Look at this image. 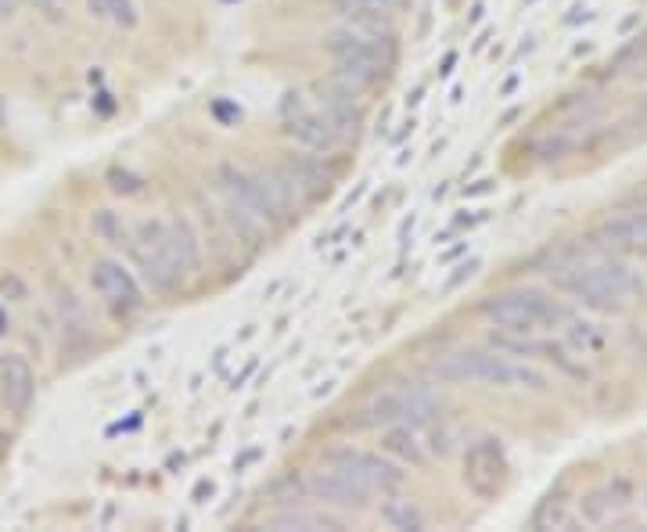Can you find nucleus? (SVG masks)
Segmentation results:
<instances>
[{
    "label": "nucleus",
    "instance_id": "nucleus-1",
    "mask_svg": "<svg viewBox=\"0 0 647 532\" xmlns=\"http://www.w3.org/2000/svg\"><path fill=\"white\" fill-rule=\"evenodd\" d=\"M129 252H134L145 281L159 295L177 292L202 263L198 241H194V230L184 219H170V224L148 219V224H140L134 241H129Z\"/></svg>",
    "mask_w": 647,
    "mask_h": 532
},
{
    "label": "nucleus",
    "instance_id": "nucleus-2",
    "mask_svg": "<svg viewBox=\"0 0 647 532\" xmlns=\"http://www.w3.org/2000/svg\"><path fill=\"white\" fill-rule=\"evenodd\" d=\"M429 374L443 385H493V388H533V393H547L550 382L540 371L514 363L500 353V349H457V353L439 356Z\"/></svg>",
    "mask_w": 647,
    "mask_h": 532
},
{
    "label": "nucleus",
    "instance_id": "nucleus-3",
    "mask_svg": "<svg viewBox=\"0 0 647 532\" xmlns=\"http://www.w3.org/2000/svg\"><path fill=\"white\" fill-rule=\"evenodd\" d=\"M561 292L579 298L582 306L598 309V314H623L637 295H644V281L633 274L626 263H579L565 267L554 278Z\"/></svg>",
    "mask_w": 647,
    "mask_h": 532
},
{
    "label": "nucleus",
    "instance_id": "nucleus-4",
    "mask_svg": "<svg viewBox=\"0 0 647 532\" xmlns=\"http://www.w3.org/2000/svg\"><path fill=\"white\" fill-rule=\"evenodd\" d=\"M486 320L500 331L511 335H529L540 328H558V324H568L572 314L558 303V298L543 295L536 288H514V292H500L489 295L483 303Z\"/></svg>",
    "mask_w": 647,
    "mask_h": 532
},
{
    "label": "nucleus",
    "instance_id": "nucleus-5",
    "mask_svg": "<svg viewBox=\"0 0 647 532\" xmlns=\"http://www.w3.org/2000/svg\"><path fill=\"white\" fill-rule=\"evenodd\" d=\"M328 55L334 61V80H342L345 87H353L364 94L367 87H374L385 72V55L371 36L356 30H339L328 41Z\"/></svg>",
    "mask_w": 647,
    "mask_h": 532
},
{
    "label": "nucleus",
    "instance_id": "nucleus-6",
    "mask_svg": "<svg viewBox=\"0 0 647 532\" xmlns=\"http://www.w3.org/2000/svg\"><path fill=\"white\" fill-rule=\"evenodd\" d=\"M216 188L230 199V210L259 219V224H277L288 213V205L281 202V194L274 191L266 177H252L238 170V166H216Z\"/></svg>",
    "mask_w": 647,
    "mask_h": 532
},
{
    "label": "nucleus",
    "instance_id": "nucleus-7",
    "mask_svg": "<svg viewBox=\"0 0 647 532\" xmlns=\"http://www.w3.org/2000/svg\"><path fill=\"white\" fill-rule=\"evenodd\" d=\"M324 461H328V468L342 472L345 478H353L356 486H364L367 493H393L404 486V472H399V464L385 461L382 453H371V450H360V446H334L324 453Z\"/></svg>",
    "mask_w": 647,
    "mask_h": 532
},
{
    "label": "nucleus",
    "instance_id": "nucleus-8",
    "mask_svg": "<svg viewBox=\"0 0 647 532\" xmlns=\"http://www.w3.org/2000/svg\"><path fill=\"white\" fill-rule=\"evenodd\" d=\"M508 478H511V464H508V453L500 446V439L493 435L475 439L468 453H464V483H468V489L475 497L493 500L503 493V486H508Z\"/></svg>",
    "mask_w": 647,
    "mask_h": 532
},
{
    "label": "nucleus",
    "instance_id": "nucleus-9",
    "mask_svg": "<svg viewBox=\"0 0 647 532\" xmlns=\"http://www.w3.org/2000/svg\"><path fill=\"white\" fill-rule=\"evenodd\" d=\"M90 284H94V292L105 298V306L120 320L140 314V306H145V292H140L137 278L129 274L120 259H109V256L94 259V263H90Z\"/></svg>",
    "mask_w": 647,
    "mask_h": 532
},
{
    "label": "nucleus",
    "instance_id": "nucleus-10",
    "mask_svg": "<svg viewBox=\"0 0 647 532\" xmlns=\"http://www.w3.org/2000/svg\"><path fill=\"white\" fill-rule=\"evenodd\" d=\"M0 399H4V407L11 414H19V418L30 414L36 399V374L19 353L0 356Z\"/></svg>",
    "mask_w": 647,
    "mask_h": 532
},
{
    "label": "nucleus",
    "instance_id": "nucleus-11",
    "mask_svg": "<svg viewBox=\"0 0 647 532\" xmlns=\"http://www.w3.org/2000/svg\"><path fill=\"white\" fill-rule=\"evenodd\" d=\"M284 134H288L295 145H303L309 151H334L339 148L342 134L331 126V120L324 112H306L299 109V101H295V115H288V123H284Z\"/></svg>",
    "mask_w": 647,
    "mask_h": 532
},
{
    "label": "nucleus",
    "instance_id": "nucleus-12",
    "mask_svg": "<svg viewBox=\"0 0 647 532\" xmlns=\"http://www.w3.org/2000/svg\"><path fill=\"white\" fill-rule=\"evenodd\" d=\"M306 497L324 500V503H339V508H364L371 493L364 486H356L353 478H345L342 472H317L314 478H306Z\"/></svg>",
    "mask_w": 647,
    "mask_h": 532
},
{
    "label": "nucleus",
    "instance_id": "nucleus-13",
    "mask_svg": "<svg viewBox=\"0 0 647 532\" xmlns=\"http://www.w3.org/2000/svg\"><path fill=\"white\" fill-rule=\"evenodd\" d=\"M601 245L623 256H647V210L644 213H626L608 219L601 227Z\"/></svg>",
    "mask_w": 647,
    "mask_h": 532
},
{
    "label": "nucleus",
    "instance_id": "nucleus-14",
    "mask_svg": "<svg viewBox=\"0 0 647 532\" xmlns=\"http://www.w3.org/2000/svg\"><path fill=\"white\" fill-rule=\"evenodd\" d=\"M629 500H633V486L626 478H612L608 486L593 489L579 500V514L587 518L590 525H604V522H612L618 511H626Z\"/></svg>",
    "mask_w": 647,
    "mask_h": 532
},
{
    "label": "nucleus",
    "instance_id": "nucleus-15",
    "mask_svg": "<svg viewBox=\"0 0 647 532\" xmlns=\"http://www.w3.org/2000/svg\"><path fill=\"white\" fill-rule=\"evenodd\" d=\"M410 399L413 388H393V393L378 396L374 404L360 410V418H353V428H388L410 418Z\"/></svg>",
    "mask_w": 647,
    "mask_h": 532
},
{
    "label": "nucleus",
    "instance_id": "nucleus-16",
    "mask_svg": "<svg viewBox=\"0 0 647 532\" xmlns=\"http://www.w3.org/2000/svg\"><path fill=\"white\" fill-rule=\"evenodd\" d=\"M382 450L393 453L396 461L410 464V468H424V464H429V453H424L421 439L410 425H388L382 435Z\"/></svg>",
    "mask_w": 647,
    "mask_h": 532
},
{
    "label": "nucleus",
    "instance_id": "nucleus-17",
    "mask_svg": "<svg viewBox=\"0 0 647 532\" xmlns=\"http://www.w3.org/2000/svg\"><path fill=\"white\" fill-rule=\"evenodd\" d=\"M382 518L393 529H424V514L418 503L410 500H388L382 503Z\"/></svg>",
    "mask_w": 647,
    "mask_h": 532
},
{
    "label": "nucleus",
    "instance_id": "nucleus-18",
    "mask_svg": "<svg viewBox=\"0 0 647 532\" xmlns=\"http://www.w3.org/2000/svg\"><path fill=\"white\" fill-rule=\"evenodd\" d=\"M90 11L101 15V19H112L115 25H126V30H134L137 25L134 0H90Z\"/></svg>",
    "mask_w": 647,
    "mask_h": 532
},
{
    "label": "nucleus",
    "instance_id": "nucleus-19",
    "mask_svg": "<svg viewBox=\"0 0 647 532\" xmlns=\"http://www.w3.org/2000/svg\"><path fill=\"white\" fill-rule=\"evenodd\" d=\"M644 65H647V36H640V41H633V44H626L623 50H618L612 69L615 72H637V69H644Z\"/></svg>",
    "mask_w": 647,
    "mask_h": 532
},
{
    "label": "nucleus",
    "instance_id": "nucleus-20",
    "mask_svg": "<svg viewBox=\"0 0 647 532\" xmlns=\"http://www.w3.org/2000/svg\"><path fill=\"white\" fill-rule=\"evenodd\" d=\"M109 188H112V191H120V194H140V191H145V180L134 177V173L112 170V173H109Z\"/></svg>",
    "mask_w": 647,
    "mask_h": 532
},
{
    "label": "nucleus",
    "instance_id": "nucleus-21",
    "mask_svg": "<svg viewBox=\"0 0 647 532\" xmlns=\"http://www.w3.org/2000/svg\"><path fill=\"white\" fill-rule=\"evenodd\" d=\"M475 270H478V263H468V267H461V274H457V278H450V281H446V292H453V288H457V284H461V281H468V278L475 274Z\"/></svg>",
    "mask_w": 647,
    "mask_h": 532
},
{
    "label": "nucleus",
    "instance_id": "nucleus-22",
    "mask_svg": "<svg viewBox=\"0 0 647 532\" xmlns=\"http://www.w3.org/2000/svg\"><path fill=\"white\" fill-rule=\"evenodd\" d=\"M36 8H41V11H47V15L55 19L58 11H61V0H36Z\"/></svg>",
    "mask_w": 647,
    "mask_h": 532
},
{
    "label": "nucleus",
    "instance_id": "nucleus-23",
    "mask_svg": "<svg viewBox=\"0 0 647 532\" xmlns=\"http://www.w3.org/2000/svg\"><path fill=\"white\" fill-rule=\"evenodd\" d=\"M8 328H11V317L4 314V309H0V335H4Z\"/></svg>",
    "mask_w": 647,
    "mask_h": 532
},
{
    "label": "nucleus",
    "instance_id": "nucleus-24",
    "mask_svg": "<svg viewBox=\"0 0 647 532\" xmlns=\"http://www.w3.org/2000/svg\"><path fill=\"white\" fill-rule=\"evenodd\" d=\"M644 497H647V493H644ZM644 503H647V500H644Z\"/></svg>",
    "mask_w": 647,
    "mask_h": 532
}]
</instances>
